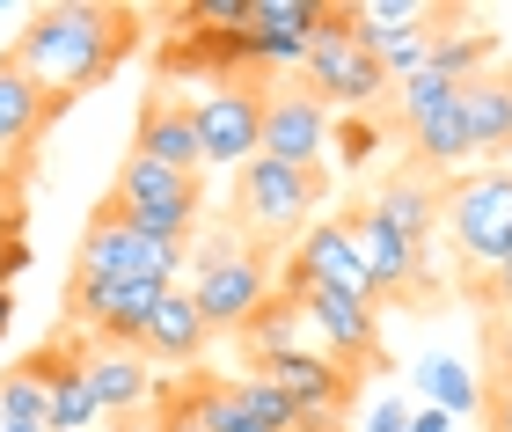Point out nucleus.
Masks as SVG:
<instances>
[{"label": "nucleus", "instance_id": "f8f14e48", "mask_svg": "<svg viewBox=\"0 0 512 432\" xmlns=\"http://www.w3.org/2000/svg\"><path fill=\"white\" fill-rule=\"evenodd\" d=\"M322 147H330V110L300 81H271L264 88V154L286 169H322Z\"/></svg>", "mask_w": 512, "mask_h": 432}, {"label": "nucleus", "instance_id": "7ed1b4c3", "mask_svg": "<svg viewBox=\"0 0 512 432\" xmlns=\"http://www.w3.org/2000/svg\"><path fill=\"white\" fill-rule=\"evenodd\" d=\"M176 271H183V249L139 235V227L103 198V206L88 213L81 242H74V279L66 286H103V279H169L176 286Z\"/></svg>", "mask_w": 512, "mask_h": 432}, {"label": "nucleus", "instance_id": "ea45409f", "mask_svg": "<svg viewBox=\"0 0 512 432\" xmlns=\"http://www.w3.org/2000/svg\"><path fill=\"white\" fill-rule=\"evenodd\" d=\"M96 432H139V425H132V418H110V425H96Z\"/></svg>", "mask_w": 512, "mask_h": 432}, {"label": "nucleus", "instance_id": "4c0bfd02", "mask_svg": "<svg viewBox=\"0 0 512 432\" xmlns=\"http://www.w3.org/2000/svg\"><path fill=\"white\" fill-rule=\"evenodd\" d=\"M491 301H512V264H505V271H491Z\"/></svg>", "mask_w": 512, "mask_h": 432}, {"label": "nucleus", "instance_id": "72a5a7b5", "mask_svg": "<svg viewBox=\"0 0 512 432\" xmlns=\"http://www.w3.org/2000/svg\"><path fill=\"white\" fill-rule=\"evenodd\" d=\"M491 432H512V381L491 389Z\"/></svg>", "mask_w": 512, "mask_h": 432}, {"label": "nucleus", "instance_id": "9d476101", "mask_svg": "<svg viewBox=\"0 0 512 432\" xmlns=\"http://www.w3.org/2000/svg\"><path fill=\"white\" fill-rule=\"evenodd\" d=\"M161 293L169 279H103V286H66V315L88 323L103 337V345H132L139 352V330H147V315L161 308Z\"/></svg>", "mask_w": 512, "mask_h": 432}, {"label": "nucleus", "instance_id": "aec40b11", "mask_svg": "<svg viewBox=\"0 0 512 432\" xmlns=\"http://www.w3.org/2000/svg\"><path fill=\"white\" fill-rule=\"evenodd\" d=\"M88 389H96V403H103V425L110 418H132L139 403H147V359H139L132 345H103L96 359H88Z\"/></svg>", "mask_w": 512, "mask_h": 432}, {"label": "nucleus", "instance_id": "f03ea898", "mask_svg": "<svg viewBox=\"0 0 512 432\" xmlns=\"http://www.w3.org/2000/svg\"><path fill=\"white\" fill-rule=\"evenodd\" d=\"M330 176L322 169H286L271 154L235 169V227L256 242H278V235H308V213L322 206Z\"/></svg>", "mask_w": 512, "mask_h": 432}, {"label": "nucleus", "instance_id": "9b49d317", "mask_svg": "<svg viewBox=\"0 0 512 432\" xmlns=\"http://www.w3.org/2000/svg\"><path fill=\"white\" fill-rule=\"evenodd\" d=\"M300 315H308V330L330 345V359L344 374L359 367H388L381 352V323H374V301H352V293H330V286H308L300 293Z\"/></svg>", "mask_w": 512, "mask_h": 432}, {"label": "nucleus", "instance_id": "4468645a", "mask_svg": "<svg viewBox=\"0 0 512 432\" xmlns=\"http://www.w3.org/2000/svg\"><path fill=\"white\" fill-rule=\"evenodd\" d=\"M337 220H344V235H352V249H359L366 279H374V301H417V257H410V242L395 235L374 206H344Z\"/></svg>", "mask_w": 512, "mask_h": 432}, {"label": "nucleus", "instance_id": "a878e982", "mask_svg": "<svg viewBox=\"0 0 512 432\" xmlns=\"http://www.w3.org/2000/svg\"><path fill=\"white\" fill-rule=\"evenodd\" d=\"M0 425H37L52 432V381H44L30 359L15 374H0Z\"/></svg>", "mask_w": 512, "mask_h": 432}, {"label": "nucleus", "instance_id": "473e14b6", "mask_svg": "<svg viewBox=\"0 0 512 432\" xmlns=\"http://www.w3.org/2000/svg\"><path fill=\"white\" fill-rule=\"evenodd\" d=\"M22 184H30V169H0V213H22Z\"/></svg>", "mask_w": 512, "mask_h": 432}, {"label": "nucleus", "instance_id": "2f4dec72", "mask_svg": "<svg viewBox=\"0 0 512 432\" xmlns=\"http://www.w3.org/2000/svg\"><path fill=\"white\" fill-rule=\"evenodd\" d=\"M491 367H498V381H512V315H498V330H491Z\"/></svg>", "mask_w": 512, "mask_h": 432}, {"label": "nucleus", "instance_id": "a19ab883", "mask_svg": "<svg viewBox=\"0 0 512 432\" xmlns=\"http://www.w3.org/2000/svg\"><path fill=\"white\" fill-rule=\"evenodd\" d=\"M0 432H37V425H0Z\"/></svg>", "mask_w": 512, "mask_h": 432}, {"label": "nucleus", "instance_id": "20e7f679", "mask_svg": "<svg viewBox=\"0 0 512 432\" xmlns=\"http://www.w3.org/2000/svg\"><path fill=\"white\" fill-rule=\"evenodd\" d=\"M439 220H447V235H454L469 271H505L512 264V176L505 169L447 184L439 191Z\"/></svg>", "mask_w": 512, "mask_h": 432}, {"label": "nucleus", "instance_id": "58836bf2", "mask_svg": "<svg viewBox=\"0 0 512 432\" xmlns=\"http://www.w3.org/2000/svg\"><path fill=\"white\" fill-rule=\"evenodd\" d=\"M8 323H15V286H0V337H8Z\"/></svg>", "mask_w": 512, "mask_h": 432}, {"label": "nucleus", "instance_id": "f257e3e1", "mask_svg": "<svg viewBox=\"0 0 512 432\" xmlns=\"http://www.w3.org/2000/svg\"><path fill=\"white\" fill-rule=\"evenodd\" d=\"M139 44V15L132 8H96V0H59V8H37L22 22V37L8 44V66L22 81H37L59 110L103 88L125 66V52Z\"/></svg>", "mask_w": 512, "mask_h": 432}, {"label": "nucleus", "instance_id": "a211bd4d", "mask_svg": "<svg viewBox=\"0 0 512 432\" xmlns=\"http://www.w3.org/2000/svg\"><path fill=\"white\" fill-rule=\"evenodd\" d=\"M425 22H439L425 0H359V8H344V30H352V44H359L366 59H388L395 44L432 37Z\"/></svg>", "mask_w": 512, "mask_h": 432}, {"label": "nucleus", "instance_id": "ddd939ff", "mask_svg": "<svg viewBox=\"0 0 512 432\" xmlns=\"http://www.w3.org/2000/svg\"><path fill=\"white\" fill-rule=\"evenodd\" d=\"M132 154H147V162L176 169V176H205V147H198L191 103L169 96V88H154V96L139 103V118H132Z\"/></svg>", "mask_w": 512, "mask_h": 432}, {"label": "nucleus", "instance_id": "c85d7f7f", "mask_svg": "<svg viewBox=\"0 0 512 432\" xmlns=\"http://www.w3.org/2000/svg\"><path fill=\"white\" fill-rule=\"evenodd\" d=\"M417 381H425V396H432L447 418H461V411H476V403H483L476 374L461 367V359H425V367H417Z\"/></svg>", "mask_w": 512, "mask_h": 432}, {"label": "nucleus", "instance_id": "6e6552de", "mask_svg": "<svg viewBox=\"0 0 512 432\" xmlns=\"http://www.w3.org/2000/svg\"><path fill=\"white\" fill-rule=\"evenodd\" d=\"M183 396L198 403V418L213 425V432H308L300 411L286 403V389L264 381V374H242V381H205L198 374Z\"/></svg>", "mask_w": 512, "mask_h": 432}, {"label": "nucleus", "instance_id": "39448f33", "mask_svg": "<svg viewBox=\"0 0 512 432\" xmlns=\"http://www.w3.org/2000/svg\"><path fill=\"white\" fill-rule=\"evenodd\" d=\"M300 88L322 103V110H366L388 96V74L381 59H366L352 30H344V8L322 15V30L308 37V59H300Z\"/></svg>", "mask_w": 512, "mask_h": 432}, {"label": "nucleus", "instance_id": "b1692460", "mask_svg": "<svg viewBox=\"0 0 512 432\" xmlns=\"http://www.w3.org/2000/svg\"><path fill=\"white\" fill-rule=\"evenodd\" d=\"M432 74L439 81H476V74H491V66H498V37L491 30H432Z\"/></svg>", "mask_w": 512, "mask_h": 432}, {"label": "nucleus", "instance_id": "7c9ffc66", "mask_svg": "<svg viewBox=\"0 0 512 432\" xmlns=\"http://www.w3.org/2000/svg\"><path fill=\"white\" fill-rule=\"evenodd\" d=\"M366 154H374V125H366V118H352V125H344V162H366Z\"/></svg>", "mask_w": 512, "mask_h": 432}, {"label": "nucleus", "instance_id": "f704fd0d", "mask_svg": "<svg viewBox=\"0 0 512 432\" xmlns=\"http://www.w3.org/2000/svg\"><path fill=\"white\" fill-rule=\"evenodd\" d=\"M30 242V227H22V213H0V257H8V249H22Z\"/></svg>", "mask_w": 512, "mask_h": 432}, {"label": "nucleus", "instance_id": "cd10ccee", "mask_svg": "<svg viewBox=\"0 0 512 432\" xmlns=\"http://www.w3.org/2000/svg\"><path fill=\"white\" fill-rule=\"evenodd\" d=\"M322 0H249V30H264V37H286V44H308L322 30Z\"/></svg>", "mask_w": 512, "mask_h": 432}, {"label": "nucleus", "instance_id": "0eeeda50", "mask_svg": "<svg viewBox=\"0 0 512 432\" xmlns=\"http://www.w3.org/2000/svg\"><path fill=\"white\" fill-rule=\"evenodd\" d=\"M191 118H198V147H205V162H213V169H242V162L264 154V88L213 81L191 103Z\"/></svg>", "mask_w": 512, "mask_h": 432}, {"label": "nucleus", "instance_id": "6ab92c4d", "mask_svg": "<svg viewBox=\"0 0 512 432\" xmlns=\"http://www.w3.org/2000/svg\"><path fill=\"white\" fill-rule=\"evenodd\" d=\"M395 235L410 242V257L417 249H432V213H439V184H432V169H403V176H388V184L366 198Z\"/></svg>", "mask_w": 512, "mask_h": 432}, {"label": "nucleus", "instance_id": "f3484780", "mask_svg": "<svg viewBox=\"0 0 512 432\" xmlns=\"http://www.w3.org/2000/svg\"><path fill=\"white\" fill-rule=\"evenodd\" d=\"M213 345V330H205L198 301L183 286L161 293V308L147 315V330H139V359H161V367H191V359Z\"/></svg>", "mask_w": 512, "mask_h": 432}, {"label": "nucleus", "instance_id": "e433bc0d", "mask_svg": "<svg viewBox=\"0 0 512 432\" xmlns=\"http://www.w3.org/2000/svg\"><path fill=\"white\" fill-rule=\"evenodd\" d=\"M0 169H30V147H8V140H0Z\"/></svg>", "mask_w": 512, "mask_h": 432}, {"label": "nucleus", "instance_id": "c756f323", "mask_svg": "<svg viewBox=\"0 0 512 432\" xmlns=\"http://www.w3.org/2000/svg\"><path fill=\"white\" fill-rule=\"evenodd\" d=\"M154 432H213V425H205V418H198V403L176 389L169 403H161V425H154Z\"/></svg>", "mask_w": 512, "mask_h": 432}, {"label": "nucleus", "instance_id": "2eb2a0df", "mask_svg": "<svg viewBox=\"0 0 512 432\" xmlns=\"http://www.w3.org/2000/svg\"><path fill=\"white\" fill-rule=\"evenodd\" d=\"M293 264L308 271V286H330V293H352V301H374V279H366L352 235H344V220H315L308 235H300ZM381 308V301H374Z\"/></svg>", "mask_w": 512, "mask_h": 432}, {"label": "nucleus", "instance_id": "5701e85b", "mask_svg": "<svg viewBox=\"0 0 512 432\" xmlns=\"http://www.w3.org/2000/svg\"><path fill=\"white\" fill-rule=\"evenodd\" d=\"M300 323H308V315H300V301H286V293H271V301L256 308L242 330H235V337H242V352H249V367H264V359L293 352V345H300Z\"/></svg>", "mask_w": 512, "mask_h": 432}, {"label": "nucleus", "instance_id": "393cba45", "mask_svg": "<svg viewBox=\"0 0 512 432\" xmlns=\"http://www.w3.org/2000/svg\"><path fill=\"white\" fill-rule=\"evenodd\" d=\"M410 147H417V169H454L469 162V125H461V96L447 110H432V118L410 125Z\"/></svg>", "mask_w": 512, "mask_h": 432}, {"label": "nucleus", "instance_id": "dca6fc26", "mask_svg": "<svg viewBox=\"0 0 512 432\" xmlns=\"http://www.w3.org/2000/svg\"><path fill=\"white\" fill-rule=\"evenodd\" d=\"M461 125H469V154H483V162L512 154V66L461 81Z\"/></svg>", "mask_w": 512, "mask_h": 432}, {"label": "nucleus", "instance_id": "423d86ee", "mask_svg": "<svg viewBox=\"0 0 512 432\" xmlns=\"http://www.w3.org/2000/svg\"><path fill=\"white\" fill-rule=\"evenodd\" d=\"M191 301H198V315H205V330H242L249 315L271 301V264H264V249H235V242H227V227H220L213 249L198 257Z\"/></svg>", "mask_w": 512, "mask_h": 432}, {"label": "nucleus", "instance_id": "c9c22d12", "mask_svg": "<svg viewBox=\"0 0 512 432\" xmlns=\"http://www.w3.org/2000/svg\"><path fill=\"white\" fill-rule=\"evenodd\" d=\"M410 432H454V418L432 403V411H410Z\"/></svg>", "mask_w": 512, "mask_h": 432}, {"label": "nucleus", "instance_id": "412c9836", "mask_svg": "<svg viewBox=\"0 0 512 432\" xmlns=\"http://www.w3.org/2000/svg\"><path fill=\"white\" fill-rule=\"evenodd\" d=\"M176 198H205V176H176V169H161V162H147V154L125 147L118 184H110V206H176Z\"/></svg>", "mask_w": 512, "mask_h": 432}, {"label": "nucleus", "instance_id": "1a4fd4ad", "mask_svg": "<svg viewBox=\"0 0 512 432\" xmlns=\"http://www.w3.org/2000/svg\"><path fill=\"white\" fill-rule=\"evenodd\" d=\"M249 374H264V381H278V389H286V403L300 411V425H308V432H337V418H344V403H352V374H344L337 359H322V352H308V345L278 352V359H264V367H249Z\"/></svg>", "mask_w": 512, "mask_h": 432}, {"label": "nucleus", "instance_id": "bb28decb", "mask_svg": "<svg viewBox=\"0 0 512 432\" xmlns=\"http://www.w3.org/2000/svg\"><path fill=\"white\" fill-rule=\"evenodd\" d=\"M103 403L88 389V359H74L66 374H52V432H96Z\"/></svg>", "mask_w": 512, "mask_h": 432}, {"label": "nucleus", "instance_id": "4be33fe9", "mask_svg": "<svg viewBox=\"0 0 512 432\" xmlns=\"http://www.w3.org/2000/svg\"><path fill=\"white\" fill-rule=\"evenodd\" d=\"M52 118H59V103L44 96L37 81H22L15 66H0V140L8 147H37L44 132H52Z\"/></svg>", "mask_w": 512, "mask_h": 432}]
</instances>
